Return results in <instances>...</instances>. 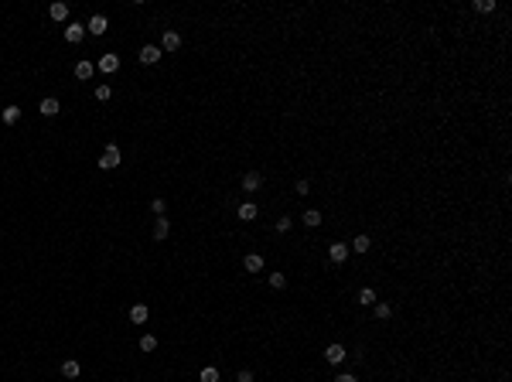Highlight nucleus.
I'll return each mask as SVG.
<instances>
[{
    "label": "nucleus",
    "instance_id": "1",
    "mask_svg": "<svg viewBox=\"0 0 512 382\" xmlns=\"http://www.w3.org/2000/svg\"><path fill=\"white\" fill-rule=\"evenodd\" d=\"M99 168H102V171H113V168H120V147H116V144H110L106 150H102V157H99Z\"/></svg>",
    "mask_w": 512,
    "mask_h": 382
},
{
    "label": "nucleus",
    "instance_id": "5",
    "mask_svg": "<svg viewBox=\"0 0 512 382\" xmlns=\"http://www.w3.org/2000/svg\"><path fill=\"white\" fill-rule=\"evenodd\" d=\"M181 48V34L178 31H164V38H160V51H178Z\"/></svg>",
    "mask_w": 512,
    "mask_h": 382
},
{
    "label": "nucleus",
    "instance_id": "26",
    "mask_svg": "<svg viewBox=\"0 0 512 382\" xmlns=\"http://www.w3.org/2000/svg\"><path fill=\"white\" fill-rule=\"evenodd\" d=\"M198 379H202V382H219V369H212V365H208V369H202V375H198Z\"/></svg>",
    "mask_w": 512,
    "mask_h": 382
},
{
    "label": "nucleus",
    "instance_id": "11",
    "mask_svg": "<svg viewBox=\"0 0 512 382\" xmlns=\"http://www.w3.org/2000/svg\"><path fill=\"white\" fill-rule=\"evenodd\" d=\"M62 375H65V379H79V375H82V365H79L75 359L62 362Z\"/></svg>",
    "mask_w": 512,
    "mask_h": 382
},
{
    "label": "nucleus",
    "instance_id": "32",
    "mask_svg": "<svg viewBox=\"0 0 512 382\" xmlns=\"http://www.w3.org/2000/svg\"><path fill=\"white\" fill-rule=\"evenodd\" d=\"M335 382H359V379H355L352 372H341V375H338V379H335Z\"/></svg>",
    "mask_w": 512,
    "mask_h": 382
},
{
    "label": "nucleus",
    "instance_id": "6",
    "mask_svg": "<svg viewBox=\"0 0 512 382\" xmlns=\"http://www.w3.org/2000/svg\"><path fill=\"white\" fill-rule=\"evenodd\" d=\"M82 34H86V28H82L79 21L65 24V41H68V45H79V41H82Z\"/></svg>",
    "mask_w": 512,
    "mask_h": 382
},
{
    "label": "nucleus",
    "instance_id": "22",
    "mask_svg": "<svg viewBox=\"0 0 512 382\" xmlns=\"http://www.w3.org/2000/svg\"><path fill=\"white\" fill-rule=\"evenodd\" d=\"M246 270H250V273H260V270H263V256H246Z\"/></svg>",
    "mask_w": 512,
    "mask_h": 382
},
{
    "label": "nucleus",
    "instance_id": "29",
    "mask_svg": "<svg viewBox=\"0 0 512 382\" xmlns=\"http://www.w3.org/2000/svg\"><path fill=\"white\" fill-rule=\"evenodd\" d=\"M150 208H154L157 215H164V198H154V202H150Z\"/></svg>",
    "mask_w": 512,
    "mask_h": 382
},
{
    "label": "nucleus",
    "instance_id": "16",
    "mask_svg": "<svg viewBox=\"0 0 512 382\" xmlns=\"http://www.w3.org/2000/svg\"><path fill=\"white\" fill-rule=\"evenodd\" d=\"M372 311H375V317H379V321H389V317H393V304L375 301V304H372Z\"/></svg>",
    "mask_w": 512,
    "mask_h": 382
},
{
    "label": "nucleus",
    "instance_id": "12",
    "mask_svg": "<svg viewBox=\"0 0 512 382\" xmlns=\"http://www.w3.org/2000/svg\"><path fill=\"white\" fill-rule=\"evenodd\" d=\"M239 219H242V222H253V219H256V215H260V208H256V205H253V202H242V205H239Z\"/></svg>",
    "mask_w": 512,
    "mask_h": 382
},
{
    "label": "nucleus",
    "instance_id": "13",
    "mask_svg": "<svg viewBox=\"0 0 512 382\" xmlns=\"http://www.w3.org/2000/svg\"><path fill=\"white\" fill-rule=\"evenodd\" d=\"M301 222H304L307 229H318V225L325 222V219H321V212H318V208H307V212L301 215Z\"/></svg>",
    "mask_w": 512,
    "mask_h": 382
},
{
    "label": "nucleus",
    "instance_id": "30",
    "mask_svg": "<svg viewBox=\"0 0 512 382\" xmlns=\"http://www.w3.org/2000/svg\"><path fill=\"white\" fill-rule=\"evenodd\" d=\"M236 382H253V372H250V369H242V372L236 375Z\"/></svg>",
    "mask_w": 512,
    "mask_h": 382
},
{
    "label": "nucleus",
    "instance_id": "7",
    "mask_svg": "<svg viewBox=\"0 0 512 382\" xmlns=\"http://www.w3.org/2000/svg\"><path fill=\"white\" fill-rule=\"evenodd\" d=\"M260 184H263L260 171H246V174H242V191H260Z\"/></svg>",
    "mask_w": 512,
    "mask_h": 382
},
{
    "label": "nucleus",
    "instance_id": "19",
    "mask_svg": "<svg viewBox=\"0 0 512 382\" xmlns=\"http://www.w3.org/2000/svg\"><path fill=\"white\" fill-rule=\"evenodd\" d=\"M355 304H362V307H372V304H375V290H372V287H362V290H359V301H355Z\"/></svg>",
    "mask_w": 512,
    "mask_h": 382
},
{
    "label": "nucleus",
    "instance_id": "8",
    "mask_svg": "<svg viewBox=\"0 0 512 382\" xmlns=\"http://www.w3.org/2000/svg\"><path fill=\"white\" fill-rule=\"evenodd\" d=\"M96 68H99V72H106V75H113L116 68H120V55H102L99 62H96Z\"/></svg>",
    "mask_w": 512,
    "mask_h": 382
},
{
    "label": "nucleus",
    "instance_id": "10",
    "mask_svg": "<svg viewBox=\"0 0 512 382\" xmlns=\"http://www.w3.org/2000/svg\"><path fill=\"white\" fill-rule=\"evenodd\" d=\"M48 17H51V21H65V17H68V4H62V0H55V4L48 7Z\"/></svg>",
    "mask_w": 512,
    "mask_h": 382
},
{
    "label": "nucleus",
    "instance_id": "25",
    "mask_svg": "<svg viewBox=\"0 0 512 382\" xmlns=\"http://www.w3.org/2000/svg\"><path fill=\"white\" fill-rule=\"evenodd\" d=\"M154 348H157V338H154V335L140 338V351H154Z\"/></svg>",
    "mask_w": 512,
    "mask_h": 382
},
{
    "label": "nucleus",
    "instance_id": "24",
    "mask_svg": "<svg viewBox=\"0 0 512 382\" xmlns=\"http://www.w3.org/2000/svg\"><path fill=\"white\" fill-rule=\"evenodd\" d=\"M270 287H273V290H284L287 277H284V273H270Z\"/></svg>",
    "mask_w": 512,
    "mask_h": 382
},
{
    "label": "nucleus",
    "instance_id": "15",
    "mask_svg": "<svg viewBox=\"0 0 512 382\" xmlns=\"http://www.w3.org/2000/svg\"><path fill=\"white\" fill-rule=\"evenodd\" d=\"M38 110H41V116H58V110H62V106H58L55 96H48V99H41V106H38Z\"/></svg>",
    "mask_w": 512,
    "mask_h": 382
},
{
    "label": "nucleus",
    "instance_id": "21",
    "mask_svg": "<svg viewBox=\"0 0 512 382\" xmlns=\"http://www.w3.org/2000/svg\"><path fill=\"white\" fill-rule=\"evenodd\" d=\"M348 249H355V253H369V249H372V239H369V236H355V242Z\"/></svg>",
    "mask_w": 512,
    "mask_h": 382
},
{
    "label": "nucleus",
    "instance_id": "9",
    "mask_svg": "<svg viewBox=\"0 0 512 382\" xmlns=\"http://www.w3.org/2000/svg\"><path fill=\"white\" fill-rule=\"evenodd\" d=\"M325 359H328V365H341V362L348 359V355H345V348H341V345H328Z\"/></svg>",
    "mask_w": 512,
    "mask_h": 382
},
{
    "label": "nucleus",
    "instance_id": "18",
    "mask_svg": "<svg viewBox=\"0 0 512 382\" xmlns=\"http://www.w3.org/2000/svg\"><path fill=\"white\" fill-rule=\"evenodd\" d=\"M92 72H96V65H92V62H79V65H75V79L86 82V79H92Z\"/></svg>",
    "mask_w": 512,
    "mask_h": 382
},
{
    "label": "nucleus",
    "instance_id": "4",
    "mask_svg": "<svg viewBox=\"0 0 512 382\" xmlns=\"http://www.w3.org/2000/svg\"><path fill=\"white\" fill-rule=\"evenodd\" d=\"M328 259L335 263V266L345 263V259H348V246H345V242H331V246H328Z\"/></svg>",
    "mask_w": 512,
    "mask_h": 382
},
{
    "label": "nucleus",
    "instance_id": "23",
    "mask_svg": "<svg viewBox=\"0 0 512 382\" xmlns=\"http://www.w3.org/2000/svg\"><path fill=\"white\" fill-rule=\"evenodd\" d=\"M475 11L478 14H492L495 11V0H475Z\"/></svg>",
    "mask_w": 512,
    "mask_h": 382
},
{
    "label": "nucleus",
    "instance_id": "31",
    "mask_svg": "<svg viewBox=\"0 0 512 382\" xmlns=\"http://www.w3.org/2000/svg\"><path fill=\"white\" fill-rule=\"evenodd\" d=\"M297 195H311V184H307V181H297Z\"/></svg>",
    "mask_w": 512,
    "mask_h": 382
},
{
    "label": "nucleus",
    "instance_id": "27",
    "mask_svg": "<svg viewBox=\"0 0 512 382\" xmlns=\"http://www.w3.org/2000/svg\"><path fill=\"white\" fill-rule=\"evenodd\" d=\"M110 96H113V89H110L106 82H102V86H96V99H99V102H106Z\"/></svg>",
    "mask_w": 512,
    "mask_h": 382
},
{
    "label": "nucleus",
    "instance_id": "17",
    "mask_svg": "<svg viewBox=\"0 0 512 382\" xmlns=\"http://www.w3.org/2000/svg\"><path fill=\"white\" fill-rule=\"evenodd\" d=\"M0 120H4V123H7V126H14V123H17V120H21V106H7V110L0 113Z\"/></svg>",
    "mask_w": 512,
    "mask_h": 382
},
{
    "label": "nucleus",
    "instance_id": "14",
    "mask_svg": "<svg viewBox=\"0 0 512 382\" xmlns=\"http://www.w3.org/2000/svg\"><path fill=\"white\" fill-rule=\"evenodd\" d=\"M147 314H150L147 304H133V307H130V321H133V324H144V321H147Z\"/></svg>",
    "mask_w": 512,
    "mask_h": 382
},
{
    "label": "nucleus",
    "instance_id": "28",
    "mask_svg": "<svg viewBox=\"0 0 512 382\" xmlns=\"http://www.w3.org/2000/svg\"><path fill=\"white\" fill-rule=\"evenodd\" d=\"M290 225H294V219H277V232H290Z\"/></svg>",
    "mask_w": 512,
    "mask_h": 382
},
{
    "label": "nucleus",
    "instance_id": "3",
    "mask_svg": "<svg viewBox=\"0 0 512 382\" xmlns=\"http://www.w3.org/2000/svg\"><path fill=\"white\" fill-rule=\"evenodd\" d=\"M106 28H110L106 14H92V17H89V24H86V31H89V34H96V38H99V34H106Z\"/></svg>",
    "mask_w": 512,
    "mask_h": 382
},
{
    "label": "nucleus",
    "instance_id": "20",
    "mask_svg": "<svg viewBox=\"0 0 512 382\" xmlns=\"http://www.w3.org/2000/svg\"><path fill=\"white\" fill-rule=\"evenodd\" d=\"M168 232H171V222H168V219H164V215H160L157 222H154V239H164V236H168Z\"/></svg>",
    "mask_w": 512,
    "mask_h": 382
},
{
    "label": "nucleus",
    "instance_id": "2",
    "mask_svg": "<svg viewBox=\"0 0 512 382\" xmlns=\"http://www.w3.org/2000/svg\"><path fill=\"white\" fill-rule=\"evenodd\" d=\"M160 55H164V51H160V45H144L137 58H140L144 65H157V62H160Z\"/></svg>",
    "mask_w": 512,
    "mask_h": 382
}]
</instances>
